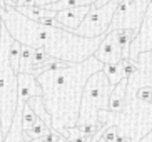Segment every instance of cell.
Listing matches in <instances>:
<instances>
[{"instance_id":"5b68a950","label":"cell","mask_w":152,"mask_h":142,"mask_svg":"<svg viewBox=\"0 0 152 142\" xmlns=\"http://www.w3.org/2000/svg\"><path fill=\"white\" fill-rule=\"evenodd\" d=\"M114 85L110 84L105 72L99 70L94 75H90L84 87L80 104V116H79V125L82 124H102L99 112L109 111L110 104V94Z\"/></svg>"},{"instance_id":"ac0fdd59","label":"cell","mask_w":152,"mask_h":142,"mask_svg":"<svg viewBox=\"0 0 152 142\" xmlns=\"http://www.w3.org/2000/svg\"><path fill=\"white\" fill-rule=\"evenodd\" d=\"M34 47L22 44V55H20V72H28L32 70V57H34ZM18 72V74H20Z\"/></svg>"},{"instance_id":"cb8c5ba5","label":"cell","mask_w":152,"mask_h":142,"mask_svg":"<svg viewBox=\"0 0 152 142\" xmlns=\"http://www.w3.org/2000/svg\"><path fill=\"white\" fill-rule=\"evenodd\" d=\"M50 2H57V0H37V5H45L50 4Z\"/></svg>"},{"instance_id":"5bb4252c","label":"cell","mask_w":152,"mask_h":142,"mask_svg":"<svg viewBox=\"0 0 152 142\" xmlns=\"http://www.w3.org/2000/svg\"><path fill=\"white\" fill-rule=\"evenodd\" d=\"M49 134H58V132H54L50 129L49 125L45 124L44 120L37 119L35 124L32 125L30 129L25 130V142H35V141H40V139L47 137Z\"/></svg>"},{"instance_id":"8fae6325","label":"cell","mask_w":152,"mask_h":142,"mask_svg":"<svg viewBox=\"0 0 152 142\" xmlns=\"http://www.w3.org/2000/svg\"><path fill=\"white\" fill-rule=\"evenodd\" d=\"M22 13H25L27 17L34 18L37 22L42 23H52L54 18L57 17V12L55 10H50L44 5H15Z\"/></svg>"},{"instance_id":"6da1fadb","label":"cell","mask_w":152,"mask_h":142,"mask_svg":"<svg viewBox=\"0 0 152 142\" xmlns=\"http://www.w3.org/2000/svg\"><path fill=\"white\" fill-rule=\"evenodd\" d=\"M0 15L10 35L20 44L34 49H44L54 59L69 64H79L92 57L105 37L102 35L89 39L64 27L37 22L22 13L15 5L9 4L0 7Z\"/></svg>"},{"instance_id":"30bf717a","label":"cell","mask_w":152,"mask_h":142,"mask_svg":"<svg viewBox=\"0 0 152 142\" xmlns=\"http://www.w3.org/2000/svg\"><path fill=\"white\" fill-rule=\"evenodd\" d=\"M92 10V5H82V7H72V9H64L57 12V22L58 27H64L67 30L75 32L80 23L84 22V18L87 17V13Z\"/></svg>"},{"instance_id":"d6986e66","label":"cell","mask_w":152,"mask_h":142,"mask_svg":"<svg viewBox=\"0 0 152 142\" xmlns=\"http://www.w3.org/2000/svg\"><path fill=\"white\" fill-rule=\"evenodd\" d=\"M20 55H22V44L14 39L12 47H10V62H12V67L17 74L20 72Z\"/></svg>"},{"instance_id":"4fadbf2b","label":"cell","mask_w":152,"mask_h":142,"mask_svg":"<svg viewBox=\"0 0 152 142\" xmlns=\"http://www.w3.org/2000/svg\"><path fill=\"white\" fill-rule=\"evenodd\" d=\"M4 142H25V130L22 124V107H17L14 122L10 125L9 132L5 134Z\"/></svg>"},{"instance_id":"484cf974","label":"cell","mask_w":152,"mask_h":142,"mask_svg":"<svg viewBox=\"0 0 152 142\" xmlns=\"http://www.w3.org/2000/svg\"><path fill=\"white\" fill-rule=\"evenodd\" d=\"M2 30H4V18L0 15V40H2Z\"/></svg>"},{"instance_id":"8992f818","label":"cell","mask_w":152,"mask_h":142,"mask_svg":"<svg viewBox=\"0 0 152 142\" xmlns=\"http://www.w3.org/2000/svg\"><path fill=\"white\" fill-rule=\"evenodd\" d=\"M134 74L127 79V97H134L140 87H152V50L139 53Z\"/></svg>"},{"instance_id":"7a4b0ae2","label":"cell","mask_w":152,"mask_h":142,"mask_svg":"<svg viewBox=\"0 0 152 142\" xmlns=\"http://www.w3.org/2000/svg\"><path fill=\"white\" fill-rule=\"evenodd\" d=\"M102 69L104 64L92 55L84 62L52 67L37 75L55 132L69 139V129L79 125L84 87L89 77Z\"/></svg>"},{"instance_id":"e0dca14e","label":"cell","mask_w":152,"mask_h":142,"mask_svg":"<svg viewBox=\"0 0 152 142\" xmlns=\"http://www.w3.org/2000/svg\"><path fill=\"white\" fill-rule=\"evenodd\" d=\"M97 0H57V2H50L45 4L44 7L50 10H64V9H72V7H82V5H94Z\"/></svg>"},{"instance_id":"d4e9b609","label":"cell","mask_w":152,"mask_h":142,"mask_svg":"<svg viewBox=\"0 0 152 142\" xmlns=\"http://www.w3.org/2000/svg\"><path fill=\"white\" fill-rule=\"evenodd\" d=\"M4 137L5 134H4V129H2V119H0V142H4Z\"/></svg>"},{"instance_id":"4316f807","label":"cell","mask_w":152,"mask_h":142,"mask_svg":"<svg viewBox=\"0 0 152 142\" xmlns=\"http://www.w3.org/2000/svg\"><path fill=\"white\" fill-rule=\"evenodd\" d=\"M7 4H9V5H15V4H17V0H7Z\"/></svg>"},{"instance_id":"52a82bcc","label":"cell","mask_w":152,"mask_h":142,"mask_svg":"<svg viewBox=\"0 0 152 142\" xmlns=\"http://www.w3.org/2000/svg\"><path fill=\"white\" fill-rule=\"evenodd\" d=\"M102 64H119L124 60L121 45V29H110L94 53Z\"/></svg>"},{"instance_id":"44dd1931","label":"cell","mask_w":152,"mask_h":142,"mask_svg":"<svg viewBox=\"0 0 152 142\" xmlns=\"http://www.w3.org/2000/svg\"><path fill=\"white\" fill-rule=\"evenodd\" d=\"M135 95L152 104V87H140V89L137 90V94H135Z\"/></svg>"},{"instance_id":"277c9868","label":"cell","mask_w":152,"mask_h":142,"mask_svg":"<svg viewBox=\"0 0 152 142\" xmlns=\"http://www.w3.org/2000/svg\"><path fill=\"white\" fill-rule=\"evenodd\" d=\"M14 37L10 35L9 29L4 25L2 40H0V119L4 134L9 132L17 112L18 100V80L17 72L10 62V47Z\"/></svg>"},{"instance_id":"ffe728a7","label":"cell","mask_w":152,"mask_h":142,"mask_svg":"<svg viewBox=\"0 0 152 142\" xmlns=\"http://www.w3.org/2000/svg\"><path fill=\"white\" fill-rule=\"evenodd\" d=\"M39 119L37 117V114L34 112V109L30 107V104H25V105L22 107V124H23V130L30 129L32 125L35 124V120Z\"/></svg>"},{"instance_id":"9c48e42d","label":"cell","mask_w":152,"mask_h":142,"mask_svg":"<svg viewBox=\"0 0 152 142\" xmlns=\"http://www.w3.org/2000/svg\"><path fill=\"white\" fill-rule=\"evenodd\" d=\"M17 80H18V100H17V107H23L27 104L28 99L35 97V95H44L39 80L34 74L28 72H20L17 74Z\"/></svg>"},{"instance_id":"83f0119b","label":"cell","mask_w":152,"mask_h":142,"mask_svg":"<svg viewBox=\"0 0 152 142\" xmlns=\"http://www.w3.org/2000/svg\"><path fill=\"white\" fill-rule=\"evenodd\" d=\"M97 142H107V141H105V139H104V137H102V139H99V141H97Z\"/></svg>"},{"instance_id":"7c38bea8","label":"cell","mask_w":152,"mask_h":142,"mask_svg":"<svg viewBox=\"0 0 152 142\" xmlns=\"http://www.w3.org/2000/svg\"><path fill=\"white\" fill-rule=\"evenodd\" d=\"M127 79L121 80L117 85H114L110 94V104H109V111L112 112H122L125 109V104H127Z\"/></svg>"},{"instance_id":"603a6c76","label":"cell","mask_w":152,"mask_h":142,"mask_svg":"<svg viewBox=\"0 0 152 142\" xmlns=\"http://www.w3.org/2000/svg\"><path fill=\"white\" fill-rule=\"evenodd\" d=\"M139 142H152V130H151V132L147 134V135H144V137L140 139V141H139Z\"/></svg>"},{"instance_id":"2e32d148","label":"cell","mask_w":152,"mask_h":142,"mask_svg":"<svg viewBox=\"0 0 152 142\" xmlns=\"http://www.w3.org/2000/svg\"><path fill=\"white\" fill-rule=\"evenodd\" d=\"M30 104V107L34 109V112L37 114V117L40 120H44L45 124L49 125L50 129H52V117H50L49 111H47V107H45V102H44V95H35V97H32L27 100ZM54 130V129H52ZM55 132V130H54Z\"/></svg>"},{"instance_id":"7402d4cb","label":"cell","mask_w":152,"mask_h":142,"mask_svg":"<svg viewBox=\"0 0 152 142\" xmlns=\"http://www.w3.org/2000/svg\"><path fill=\"white\" fill-rule=\"evenodd\" d=\"M15 5H37V0H17Z\"/></svg>"},{"instance_id":"ba28073f","label":"cell","mask_w":152,"mask_h":142,"mask_svg":"<svg viewBox=\"0 0 152 142\" xmlns=\"http://www.w3.org/2000/svg\"><path fill=\"white\" fill-rule=\"evenodd\" d=\"M152 50V2L149 4V7L145 9L144 13L142 23L139 27L137 34H135L132 44H130V60H137L139 53Z\"/></svg>"},{"instance_id":"3957f363","label":"cell","mask_w":152,"mask_h":142,"mask_svg":"<svg viewBox=\"0 0 152 142\" xmlns=\"http://www.w3.org/2000/svg\"><path fill=\"white\" fill-rule=\"evenodd\" d=\"M100 122L104 125H115L119 135L127 137L130 142H139L152 130V104L137 97H127V104L122 112L100 111Z\"/></svg>"},{"instance_id":"9a60e30c","label":"cell","mask_w":152,"mask_h":142,"mask_svg":"<svg viewBox=\"0 0 152 142\" xmlns=\"http://www.w3.org/2000/svg\"><path fill=\"white\" fill-rule=\"evenodd\" d=\"M104 72L109 77L112 85H117L121 80L127 77V70H125V60L119 64H104Z\"/></svg>"}]
</instances>
